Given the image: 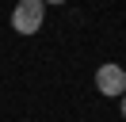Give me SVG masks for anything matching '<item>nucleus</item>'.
<instances>
[{
	"label": "nucleus",
	"instance_id": "obj_3",
	"mask_svg": "<svg viewBox=\"0 0 126 122\" xmlns=\"http://www.w3.org/2000/svg\"><path fill=\"white\" fill-rule=\"evenodd\" d=\"M118 111H122V118H126V95H122V99H118Z\"/></svg>",
	"mask_w": 126,
	"mask_h": 122
},
{
	"label": "nucleus",
	"instance_id": "obj_2",
	"mask_svg": "<svg viewBox=\"0 0 126 122\" xmlns=\"http://www.w3.org/2000/svg\"><path fill=\"white\" fill-rule=\"evenodd\" d=\"M95 92L107 99H122L126 95V69L115 65V61H103L95 69Z\"/></svg>",
	"mask_w": 126,
	"mask_h": 122
},
{
	"label": "nucleus",
	"instance_id": "obj_1",
	"mask_svg": "<svg viewBox=\"0 0 126 122\" xmlns=\"http://www.w3.org/2000/svg\"><path fill=\"white\" fill-rule=\"evenodd\" d=\"M42 19H46V4L42 0H19L12 12V30L16 34H38Z\"/></svg>",
	"mask_w": 126,
	"mask_h": 122
}]
</instances>
